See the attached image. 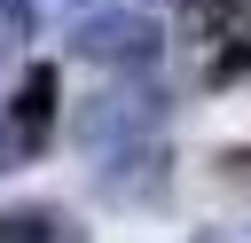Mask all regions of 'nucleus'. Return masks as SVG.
<instances>
[{"instance_id": "obj_1", "label": "nucleus", "mask_w": 251, "mask_h": 243, "mask_svg": "<svg viewBox=\"0 0 251 243\" xmlns=\"http://www.w3.org/2000/svg\"><path fill=\"white\" fill-rule=\"evenodd\" d=\"M157 118H165V94L157 86H102V94H86L78 110H71V141L78 149H94V157H118V149H133V141H157Z\"/></svg>"}, {"instance_id": "obj_2", "label": "nucleus", "mask_w": 251, "mask_h": 243, "mask_svg": "<svg viewBox=\"0 0 251 243\" xmlns=\"http://www.w3.org/2000/svg\"><path fill=\"white\" fill-rule=\"evenodd\" d=\"M157 47H165V31H157L149 8H94L71 31V55L78 63H102V71H149Z\"/></svg>"}, {"instance_id": "obj_3", "label": "nucleus", "mask_w": 251, "mask_h": 243, "mask_svg": "<svg viewBox=\"0 0 251 243\" xmlns=\"http://www.w3.org/2000/svg\"><path fill=\"white\" fill-rule=\"evenodd\" d=\"M94 188H102L110 204H157V196L173 188V149H165V141H133V149H118V157H102Z\"/></svg>"}, {"instance_id": "obj_4", "label": "nucleus", "mask_w": 251, "mask_h": 243, "mask_svg": "<svg viewBox=\"0 0 251 243\" xmlns=\"http://www.w3.org/2000/svg\"><path fill=\"white\" fill-rule=\"evenodd\" d=\"M55 102H63V71H55V63H24L16 94H8V125H16L24 157L47 149V133H55Z\"/></svg>"}, {"instance_id": "obj_5", "label": "nucleus", "mask_w": 251, "mask_h": 243, "mask_svg": "<svg viewBox=\"0 0 251 243\" xmlns=\"http://www.w3.org/2000/svg\"><path fill=\"white\" fill-rule=\"evenodd\" d=\"M0 243H86L63 204H0Z\"/></svg>"}, {"instance_id": "obj_6", "label": "nucleus", "mask_w": 251, "mask_h": 243, "mask_svg": "<svg viewBox=\"0 0 251 243\" xmlns=\"http://www.w3.org/2000/svg\"><path fill=\"white\" fill-rule=\"evenodd\" d=\"M243 71H251V31H243V39H227V47L204 63V86H235Z\"/></svg>"}, {"instance_id": "obj_7", "label": "nucleus", "mask_w": 251, "mask_h": 243, "mask_svg": "<svg viewBox=\"0 0 251 243\" xmlns=\"http://www.w3.org/2000/svg\"><path fill=\"white\" fill-rule=\"evenodd\" d=\"M220 172H227V180H251V141H227V149H220Z\"/></svg>"}, {"instance_id": "obj_8", "label": "nucleus", "mask_w": 251, "mask_h": 243, "mask_svg": "<svg viewBox=\"0 0 251 243\" xmlns=\"http://www.w3.org/2000/svg\"><path fill=\"white\" fill-rule=\"evenodd\" d=\"M16 157H24V141H16V125H8V102H0V172H8Z\"/></svg>"}, {"instance_id": "obj_9", "label": "nucleus", "mask_w": 251, "mask_h": 243, "mask_svg": "<svg viewBox=\"0 0 251 243\" xmlns=\"http://www.w3.org/2000/svg\"><path fill=\"white\" fill-rule=\"evenodd\" d=\"M71 8H86V16H94V0H71Z\"/></svg>"}]
</instances>
